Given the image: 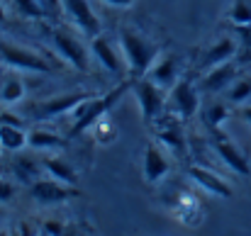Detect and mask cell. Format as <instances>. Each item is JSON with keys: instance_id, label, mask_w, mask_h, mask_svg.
Wrapping results in <instances>:
<instances>
[{"instance_id": "obj_25", "label": "cell", "mask_w": 251, "mask_h": 236, "mask_svg": "<svg viewBox=\"0 0 251 236\" xmlns=\"http://www.w3.org/2000/svg\"><path fill=\"white\" fill-rule=\"evenodd\" d=\"M227 97H229V102H234V105L249 100L251 97V78H237L227 88Z\"/></svg>"}, {"instance_id": "obj_32", "label": "cell", "mask_w": 251, "mask_h": 236, "mask_svg": "<svg viewBox=\"0 0 251 236\" xmlns=\"http://www.w3.org/2000/svg\"><path fill=\"white\" fill-rule=\"evenodd\" d=\"M0 124H15V127H22V119H20L15 112H0Z\"/></svg>"}, {"instance_id": "obj_19", "label": "cell", "mask_w": 251, "mask_h": 236, "mask_svg": "<svg viewBox=\"0 0 251 236\" xmlns=\"http://www.w3.org/2000/svg\"><path fill=\"white\" fill-rule=\"evenodd\" d=\"M27 146L29 149H37V151H59L66 146V139L49 132V129H42V127H34L27 132Z\"/></svg>"}, {"instance_id": "obj_23", "label": "cell", "mask_w": 251, "mask_h": 236, "mask_svg": "<svg viewBox=\"0 0 251 236\" xmlns=\"http://www.w3.org/2000/svg\"><path fill=\"white\" fill-rule=\"evenodd\" d=\"M25 97V85L20 78H7L0 88V102L2 105H17Z\"/></svg>"}, {"instance_id": "obj_14", "label": "cell", "mask_w": 251, "mask_h": 236, "mask_svg": "<svg viewBox=\"0 0 251 236\" xmlns=\"http://www.w3.org/2000/svg\"><path fill=\"white\" fill-rule=\"evenodd\" d=\"M90 56H93L107 73H112V76H120V73L127 69V61H122V56L117 54L115 44H112L102 32L90 39Z\"/></svg>"}, {"instance_id": "obj_34", "label": "cell", "mask_w": 251, "mask_h": 236, "mask_svg": "<svg viewBox=\"0 0 251 236\" xmlns=\"http://www.w3.org/2000/svg\"><path fill=\"white\" fill-rule=\"evenodd\" d=\"M102 2H107V5H112V7H129L134 0H102Z\"/></svg>"}, {"instance_id": "obj_27", "label": "cell", "mask_w": 251, "mask_h": 236, "mask_svg": "<svg viewBox=\"0 0 251 236\" xmlns=\"http://www.w3.org/2000/svg\"><path fill=\"white\" fill-rule=\"evenodd\" d=\"M93 127H95V139H98L100 144H110V142H115V137H117V127L107 119V115H105L100 122H95Z\"/></svg>"}, {"instance_id": "obj_26", "label": "cell", "mask_w": 251, "mask_h": 236, "mask_svg": "<svg viewBox=\"0 0 251 236\" xmlns=\"http://www.w3.org/2000/svg\"><path fill=\"white\" fill-rule=\"evenodd\" d=\"M15 2V10L25 17V20H47L44 17V10L37 0H12Z\"/></svg>"}, {"instance_id": "obj_15", "label": "cell", "mask_w": 251, "mask_h": 236, "mask_svg": "<svg viewBox=\"0 0 251 236\" xmlns=\"http://www.w3.org/2000/svg\"><path fill=\"white\" fill-rule=\"evenodd\" d=\"M237 78H239V66H237V59H232V61L220 64V66L207 69L205 78L200 80V90L202 93H222Z\"/></svg>"}, {"instance_id": "obj_5", "label": "cell", "mask_w": 251, "mask_h": 236, "mask_svg": "<svg viewBox=\"0 0 251 236\" xmlns=\"http://www.w3.org/2000/svg\"><path fill=\"white\" fill-rule=\"evenodd\" d=\"M27 192H29V197H32L37 205H44V207H49V205H64V202H69V200L81 197L78 185H69V183H61V180L49 178V175L34 180V183L27 188Z\"/></svg>"}, {"instance_id": "obj_9", "label": "cell", "mask_w": 251, "mask_h": 236, "mask_svg": "<svg viewBox=\"0 0 251 236\" xmlns=\"http://www.w3.org/2000/svg\"><path fill=\"white\" fill-rule=\"evenodd\" d=\"M210 146L232 173H237V175H249L251 173L249 158L242 154V149L222 129H210Z\"/></svg>"}, {"instance_id": "obj_12", "label": "cell", "mask_w": 251, "mask_h": 236, "mask_svg": "<svg viewBox=\"0 0 251 236\" xmlns=\"http://www.w3.org/2000/svg\"><path fill=\"white\" fill-rule=\"evenodd\" d=\"M64 12H66V17L83 32L85 37L93 39V37H98L102 32L100 20L93 12V7H90L88 0H64Z\"/></svg>"}, {"instance_id": "obj_30", "label": "cell", "mask_w": 251, "mask_h": 236, "mask_svg": "<svg viewBox=\"0 0 251 236\" xmlns=\"http://www.w3.org/2000/svg\"><path fill=\"white\" fill-rule=\"evenodd\" d=\"M15 195H17V188H15L10 180L0 178V205H7V202H12V200H15Z\"/></svg>"}, {"instance_id": "obj_16", "label": "cell", "mask_w": 251, "mask_h": 236, "mask_svg": "<svg viewBox=\"0 0 251 236\" xmlns=\"http://www.w3.org/2000/svg\"><path fill=\"white\" fill-rule=\"evenodd\" d=\"M147 78H151L156 85L171 90L178 78H180V56L171 54V51H161V56L154 61V66L149 69Z\"/></svg>"}, {"instance_id": "obj_6", "label": "cell", "mask_w": 251, "mask_h": 236, "mask_svg": "<svg viewBox=\"0 0 251 236\" xmlns=\"http://www.w3.org/2000/svg\"><path fill=\"white\" fill-rule=\"evenodd\" d=\"M49 39H51V47H54V51L71 66V69H76V71H88V61H90V49H85V44L81 39H76L71 32H66V29H61V27H56V29H51V34H49Z\"/></svg>"}, {"instance_id": "obj_29", "label": "cell", "mask_w": 251, "mask_h": 236, "mask_svg": "<svg viewBox=\"0 0 251 236\" xmlns=\"http://www.w3.org/2000/svg\"><path fill=\"white\" fill-rule=\"evenodd\" d=\"M234 32H237L239 49L251 51V24H234Z\"/></svg>"}, {"instance_id": "obj_37", "label": "cell", "mask_w": 251, "mask_h": 236, "mask_svg": "<svg viewBox=\"0 0 251 236\" xmlns=\"http://www.w3.org/2000/svg\"><path fill=\"white\" fill-rule=\"evenodd\" d=\"M0 236H15V232H12V229H7V227H5V229H0Z\"/></svg>"}, {"instance_id": "obj_3", "label": "cell", "mask_w": 251, "mask_h": 236, "mask_svg": "<svg viewBox=\"0 0 251 236\" xmlns=\"http://www.w3.org/2000/svg\"><path fill=\"white\" fill-rule=\"evenodd\" d=\"M132 93L137 95V102H139V110H142V117L144 122L151 127L164 112L168 110V90L156 85L151 78H132Z\"/></svg>"}, {"instance_id": "obj_28", "label": "cell", "mask_w": 251, "mask_h": 236, "mask_svg": "<svg viewBox=\"0 0 251 236\" xmlns=\"http://www.w3.org/2000/svg\"><path fill=\"white\" fill-rule=\"evenodd\" d=\"M37 2L42 5V10H44V17H47V20L56 22V20H61V17H64V0H37Z\"/></svg>"}, {"instance_id": "obj_35", "label": "cell", "mask_w": 251, "mask_h": 236, "mask_svg": "<svg viewBox=\"0 0 251 236\" xmlns=\"http://www.w3.org/2000/svg\"><path fill=\"white\" fill-rule=\"evenodd\" d=\"M64 236H85V234H81V229H78V227H66Z\"/></svg>"}, {"instance_id": "obj_2", "label": "cell", "mask_w": 251, "mask_h": 236, "mask_svg": "<svg viewBox=\"0 0 251 236\" xmlns=\"http://www.w3.org/2000/svg\"><path fill=\"white\" fill-rule=\"evenodd\" d=\"M127 90H132V78L120 83V85H115V88H112L110 93H105V95H90L88 100H83V102L71 112L74 124H71V129H69V137L76 139V137L83 134L85 129H90L95 122H100V119L122 100V95H125Z\"/></svg>"}, {"instance_id": "obj_33", "label": "cell", "mask_w": 251, "mask_h": 236, "mask_svg": "<svg viewBox=\"0 0 251 236\" xmlns=\"http://www.w3.org/2000/svg\"><path fill=\"white\" fill-rule=\"evenodd\" d=\"M17 234L20 236H39V232L32 227V222H22V224L17 227Z\"/></svg>"}, {"instance_id": "obj_17", "label": "cell", "mask_w": 251, "mask_h": 236, "mask_svg": "<svg viewBox=\"0 0 251 236\" xmlns=\"http://www.w3.org/2000/svg\"><path fill=\"white\" fill-rule=\"evenodd\" d=\"M239 56V42L234 37H222L217 39L215 44L207 47V51L202 54V61H200V69H212V66H220L225 61H232Z\"/></svg>"}, {"instance_id": "obj_24", "label": "cell", "mask_w": 251, "mask_h": 236, "mask_svg": "<svg viewBox=\"0 0 251 236\" xmlns=\"http://www.w3.org/2000/svg\"><path fill=\"white\" fill-rule=\"evenodd\" d=\"M227 17L232 24H251V0H232Z\"/></svg>"}, {"instance_id": "obj_4", "label": "cell", "mask_w": 251, "mask_h": 236, "mask_svg": "<svg viewBox=\"0 0 251 236\" xmlns=\"http://www.w3.org/2000/svg\"><path fill=\"white\" fill-rule=\"evenodd\" d=\"M200 85H195L190 76H180L178 83L168 90V110L178 115L183 122L193 119L200 110Z\"/></svg>"}, {"instance_id": "obj_1", "label": "cell", "mask_w": 251, "mask_h": 236, "mask_svg": "<svg viewBox=\"0 0 251 236\" xmlns=\"http://www.w3.org/2000/svg\"><path fill=\"white\" fill-rule=\"evenodd\" d=\"M120 44H122L129 78H144L149 73V69L154 66V61L164 51V47L159 42H154L151 37H147L144 32H139L134 27L120 29Z\"/></svg>"}, {"instance_id": "obj_22", "label": "cell", "mask_w": 251, "mask_h": 236, "mask_svg": "<svg viewBox=\"0 0 251 236\" xmlns=\"http://www.w3.org/2000/svg\"><path fill=\"white\" fill-rule=\"evenodd\" d=\"M227 115H229V110L220 100H212V102H207L202 107V122H205L207 129H220L227 122Z\"/></svg>"}, {"instance_id": "obj_20", "label": "cell", "mask_w": 251, "mask_h": 236, "mask_svg": "<svg viewBox=\"0 0 251 236\" xmlns=\"http://www.w3.org/2000/svg\"><path fill=\"white\" fill-rule=\"evenodd\" d=\"M42 165H44V173L49 178H56L61 183H69V185H78V173L71 168V163H66L61 156H44Z\"/></svg>"}, {"instance_id": "obj_10", "label": "cell", "mask_w": 251, "mask_h": 236, "mask_svg": "<svg viewBox=\"0 0 251 236\" xmlns=\"http://www.w3.org/2000/svg\"><path fill=\"white\" fill-rule=\"evenodd\" d=\"M0 59L17 69V71H27V73H51V64L37 54V51H29V49H22V47H15V44H0Z\"/></svg>"}, {"instance_id": "obj_39", "label": "cell", "mask_w": 251, "mask_h": 236, "mask_svg": "<svg viewBox=\"0 0 251 236\" xmlns=\"http://www.w3.org/2000/svg\"><path fill=\"white\" fill-rule=\"evenodd\" d=\"M0 151H2V149H0Z\"/></svg>"}, {"instance_id": "obj_31", "label": "cell", "mask_w": 251, "mask_h": 236, "mask_svg": "<svg viewBox=\"0 0 251 236\" xmlns=\"http://www.w3.org/2000/svg\"><path fill=\"white\" fill-rule=\"evenodd\" d=\"M42 232H47L49 236H64L66 224H64V222H56V219H47L44 227H42Z\"/></svg>"}, {"instance_id": "obj_38", "label": "cell", "mask_w": 251, "mask_h": 236, "mask_svg": "<svg viewBox=\"0 0 251 236\" xmlns=\"http://www.w3.org/2000/svg\"><path fill=\"white\" fill-rule=\"evenodd\" d=\"M2 20H5V10L0 7V22H2Z\"/></svg>"}, {"instance_id": "obj_8", "label": "cell", "mask_w": 251, "mask_h": 236, "mask_svg": "<svg viewBox=\"0 0 251 236\" xmlns=\"http://www.w3.org/2000/svg\"><path fill=\"white\" fill-rule=\"evenodd\" d=\"M151 127L156 129V139L161 142V146L166 151L176 154L178 158L188 156V137L183 132V124H180V117L178 115H173L171 110H166Z\"/></svg>"}, {"instance_id": "obj_13", "label": "cell", "mask_w": 251, "mask_h": 236, "mask_svg": "<svg viewBox=\"0 0 251 236\" xmlns=\"http://www.w3.org/2000/svg\"><path fill=\"white\" fill-rule=\"evenodd\" d=\"M188 175H190V180L200 188V190H205L207 195H215V197H225V200H229L232 195H234V190H232V185L220 175V173H215V170H210V168H205V165H188Z\"/></svg>"}, {"instance_id": "obj_11", "label": "cell", "mask_w": 251, "mask_h": 236, "mask_svg": "<svg viewBox=\"0 0 251 236\" xmlns=\"http://www.w3.org/2000/svg\"><path fill=\"white\" fill-rule=\"evenodd\" d=\"M171 173V161L164 146L149 142L144 146V156H142V175L149 185H159L166 180V175Z\"/></svg>"}, {"instance_id": "obj_7", "label": "cell", "mask_w": 251, "mask_h": 236, "mask_svg": "<svg viewBox=\"0 0 251 236\" xmlns=\"http://www.w3.org/2000/svg\"><path fill=\"white\" fill-rule=\"evenodd\" d=\"M90 95H95V93L71 90V93H61V95L47 97V100L34 102V105L29 107V117H32V119H39V122L54 119V117H59V115H64V112H74V110H76L83 100H88Z\"/></svg>"}, {"instance_id": "obj_36", "label": "cell", "mask_w": 251, "mask_h": 236, "mask_svg": "<svg viewBox=\"0 0 251 236\" xmlns=\"http://www.w3.org/2000/svg\"><path fill=\"white\" fill-rule=\"evenodd\" d=\"M242 117H244V119H247V122L251 124V105H247V107H242Z\"/></svg>"}, {"instance_id": "obj_18", "label": "cell", "mask_w": 251, "mask_h": 236, "mask_svg": "<svg viewBox=\"0 0 251 236\" xmlns=\"http://www.w3.org/2000/svg\"><path fill=\"white\" fill-rule=\"evenodd\" d=\"M10 173L15 175V180H17V183H22L25 188H29L34 180L44 178V165H42V161H34L32 156L12 154V161H10Z\"/></svg>"}, {"instance_id": "obj_21", "label": "cell", "mask_w": 251, "mask_h": 236, "mask_svg": "<svg viewBox=\"0 0 251 236\" xmlns=\"http://www.w3.org/2000/svg\"><path fill=\"white\" fill-rule=\"evenodd\" d=\"M27 146V132L15 124H0V149L5 154H20Z\"/></svg>"}]
</instances>
